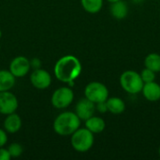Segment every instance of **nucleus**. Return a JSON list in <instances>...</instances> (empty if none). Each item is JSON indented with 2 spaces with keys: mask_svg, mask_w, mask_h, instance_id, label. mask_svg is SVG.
Here are the masks:
<instances>
[{
  "mask_svg": "<svg viewBox=\"0 0 160 160\" xmlns=\"http://www.w3.org/2000/svg\"><path fill=\"white\" fill-rule=\"evenodd\" d=\"M82 70L80 60L71 54L62 56L54 65L53 72L55 78L65 83L75 82Z\"/></svg>",
  "mask_w": 160,
  "mask_h": 160,
  "instance_id": "nucleus-1",
  "label": "nucleus"
},
{
  "mask_svg": "<svg viewBox=\"0 0 160 160\" xmlns=\"http://www.w3.org/2000/svg\"><path fill=\"white\" fill-rule=\"evenodd\" d=\"M81 119L73 112L60 113L53 122V130L60 136L72 135L81 126Z\"/></svg>",
  "mask_w": 160,
  "mask_h": 160,
  "instance_id": "nucleus-2",
  "label": "nucleus"
},
{
  "mask_svg": "<svg viewBox=\"0 0 160 160\" xmlns=\"http://www.w3.org/2000/svg\"><path fill=\"white\" fill-rule=\"evenodd\" d=\"M94 133H92L86 128H78L71 135L70 139L72 148L79 153H84L89 151L94 145Z\"/></svg>",
  "mask_w": 160,
  "mask_h": 160,
  "instance_id": "nucleus-3",
  "label": "nucleus"
},
{
  "mask_svg": "<svg viewBox=\"0 0 160 160\" xmlns=\"http://www.w3.org/2000/svg\"><path fill=\"white\" fill-rule=\"evenodd\" d=\"M143 84L141 74L135 70H126L120 76V85L128 94L137 95L141 93Z\"/></svg>",
  "mask_w": 160,
  "mask_h": 160,
  "instance_id": "nucleus-4",
  "label": "nucleus"
},
{
  "mask_svg": "<svg viewBox=\"0 0 160 160\" xmlns=\"http://www.w3.org/2000/svg\"><path fill=\"white\" fill-rule=\"evenodd\" d=\"M84 97L95 104H97L98 102H103L108 99L109 90L107 86L102 82H91L84 88Z\"/></svg>",
  "mask_w": 160,
  "mask_h": 160,
  "instance_id": "nucleus-5",
  "label": "nucleus"
},
{
  "mask_svg": "<svg viewBox=\"0 0 160 160\" xmlns=\"http://www.w3.org/2000/svg\"><path fill=\"white\" fill-rule=\"evenodd\" d=\"M74 99L73 90L68 86H63L56 89L52 96V104L54 108L58 110H63L68 108Z\"/></svg>",
  "mask_w": 160,
  "mask_h": 160,
  "instance_id": "nucleus-6",
  "label": "nucleus"
},
{
  "mask_svg": "<svg viewBox=\"0 0 160 160\" xmlns=\"http://www.w3.org/2000/svg\"><path fill=\"white\" fill-rule=\"evenodd\" d=\"M19 103L16 96L9 91L0 92V113L4 115L15 112Z\"/></svg>",
  "mask_w": 160,
  "mask_h": 160,
  "instance_id": "nucleus-7",
  "label": "nucleus"
},
{
  "mask_svg": "<svg viewBox=\"0 0 160 160\" xmlns=\"http://www.w3.org/2000/svg\"><path fill=\"white\" fill-rule=\"evenodd\" d=\"M30 82L32 85L37 89H47L52 83L51 74L42 68H36L30 75Z\"/></svg>",
  "mask_w": 160,
  "mask_h": 160,
  "instance_id": "nucleus-8",
  "label": "nucleus"
},
{
  "mask_svg": "<svg viewBox=\"0 0 160 160\" xmlns=\"http://www.w3.org/2000/svg\"><path fill=\"white\" fill-rule=\"evenodd\" d=\"M31 65L28 58L25 56H17L12 59L9 65V71L13 74L15 78L24 77L30 70Z\"/></svg>",
  "mask_w": 160,
  "mask_h": 160,
  "instance_id": "nucleus-9",
  "label": "nucleus"
},
{
  "mask_svg": "<svg viewBox=\"0 0 160 160\" xmlns=\"http://www.w3.org/2000/svg\"><path fill=\"white\" fill-rule=\"evenodd\" d=\"M96 112V104L86 98H81L75 107V113L81 120H87L91 116L95 114Z\"/></svg>",
  "mask_w": 160,
  "mask_h": 160,
  "instance_id": "nucleus-10",
  "label": "nucleus"
},
{
  "mask_svg": "<svg viewBox=\"0 0 160 160\" xmlns=\"http://www.w3.org/2000/svg\"><path fill=\"white\" fill-rule=\"evenodd\" d=\"M142 93L146 100L150 102H157L160 99V85L155 81L146 82L143 84Z\"/></svg>",
  "mask_w": 160,
  "mask_h": 160,
  "instance_id": "nucleus-11",
  "label": "nucleus"
},
{
  "mask_svg": "<svg viewBox=\"0 0 160 160\" xmlns=\"http://www.w3.org/2000/svg\"><path fill=\"white\" fill-rule=\"evenodd\" d=\"M22 119L21 117L15 113L12 112L10 114H8L5 121H4V128L8 133H17L21 128H22Z\"/></svg>",
  "mask_w": 160,
  "mask_h": 160,
  "instance_id": "nucleus-12",
  "label": "nucleus"
},
{
  "mask_svg": "<svg viewBox=\"0 0 160 160\" xmlns=\"http://www.w3.org/2000/svg\"><path fill=\"white\" fill-rule=\"evenodd\" d=\"M85 128L89 129L92 133L98 134V133H101L105 129L106 124H105V121L101 117L93 115L87 120H85Z\"/></svg>",
  "mask_w": 160,
  "mask_h": 160,
  "instance_id": "nucleus-13",
  "label": "nucleus"
},
{
  "mask_svg": "<svg viewBox=\"0 0 160 160\" xmlns=\"http://www.w3.org/2000/svg\"><path fill=\"white\" fill-rule=\"evenodd\" d=\"M128 7L126 2L119 0L117 2L112 3L111 6V14L116 20H123L128 16Z\"/></svg>",
  "mask_w": 160,
  "mask_h": 160,
  "instance_id": "nucleus-14",
  "label": "nucleus"
},
{
  "mask_svg": "<svg viewBox=\"0 0 160 160\" xmlns=\"http://www.w3.org/2000/svg\"><path fill=\"white\" fill-rule=\"evenodd\" d=\"M108 112H110L112 114H121L126 110V104L124 100L117 97L108 98L106 100Z\"/></svg>",
  "mask_w": 160,
  "mask_h": 160,
  "instance_id": "nucleus-15",
  "label": "nucleus"
},
{
  "mask_svg": "<svg viewBox=\"0 0 160 160\" xmlns=\"http://www.w3.org/2000/svg\"><path fill=\"white\" fill-rule=\"evenodd\" d=\"M15 77L9 70H0V92L9 91L15 85Z\"/></svg>",
  "mask_w": 160,
  "mask_h": 160,
  "instance_id": "nucleus-16",
  "label": "nucleus"
},
{
  "mask_svg": "<svg viewBox=\"0 0 160 160\" xmlns=\"http://www.w3.org/2000/svg\"><path fill=\"white\" fill-rule=\"evenodd\" d=\"M83 9L91 14L99 12L103 7V0H81Z\"/></svg>",
  "mask_w": 160,
  "mask_h": 160,
  "instance_id": "nucleus-17",
  "label": "nucleus"
},
{
  "mask_svg": "<svg viewBox=\"0 0 160 160\" xmlns=\"http://www.w3.org/2000/svg\"><path fill=\"white\" fill-rule=\"evenodd\" d=\"M145 68L153 70L154 72H160V54L157 52L149 53L144 59Z\"/></svg>",
  "mask_w": 160,
  "mask_h": 160,
  "instance_id": "nucleus-18",
  "label": "nucleus"
},
{
  "mask_svg": "<svg viewBox=\"0 0 160 160\" xmlns=\"http://www.w3.org/2000/svg\"><path fill=\"white\" fill-rule=\"evenodd\" d=\"M8 153H9L11 158H19L22 154V151H23L22 145L20 143H17V142L11 143L8 146Z\"/></svg>",
  "mask_w": 160,
  "mask_h": 160,
  "instance_id": "nucleus-19",
  "label": "nucleus"
},
{
  "mask_svg": "<svg viewBox=\"0 0 160 160\" xmlns=\"http://www.w3.org/2000/svg\"><path fill=\"white\" fill-rule=\"evenodd\" d=\"M140 74H141V77H142L144 83L154 82L155 79H156V72H154L153 70H151V69H149L147 68H143L142 71Z\"/></svg>",
  "mask_w": 160,
  "mask_h": 160,
  "instance_id": "nucleus-20",
  "label": "nucleus"
},
{
  "mask_svg": "<svg viewBox=\"0 0 160 160\" xmlns=\"http://www.w3.org/2000/svg\"><path fill=\"white\" fill-rule=\"evenodd\" d=\"M8 142V135L7 131L0 128V147H4Z\"/></svg>",
  "mask_w": 160,
  "mask_h": 160,
  "instance_id": "nucleus-21",
  "label": "nucleus"
},
{
  "mask_svg": "<svg viewBox=\"0 0 160 160\" xmlns=\"http://www.w3.org/2000/svg\"><path fill=\"white\" fill-rule=\"evenodd\" d=\"M11 157L8 153V149H5L4 147H0V160H10Z\"/></svg>",
  "mask_w": 160,
  "mask_h": 160,
  "instance_id": "nucleus-22",
  "label": "nucleus"
},
{
  "mask_svg": "<svg viewBox=\"0 0 160 160\" xmlns=\"http://www.w3.org/2000/svg\"><path fill=\"white\" fill-rule=\"evenodd\" d=\"M96 110L101 113H104L106 112H108V108H107V104H106V101H103V102H98L96 104Z\"/></svg>",
  "mask_w": 160,
  "mask_h": 160,
  "instance_id": "nucleus-23",
  "label": "nucleus"
},
{
  "mask_svg": "<svg viewBox=\"0 0 160 160\" xmlns=\"http://www.w3.org/2000/svg\"><path fill=\"white\" fill-rule=\"evenodd\" d=\"M30 65H31V67L34 68V69L39 68V67H40V61L38 59L35 58V59H33V60L30 61Z\"/></svg>",
  "mask_w": 160,
  "mask_h": 160,
  "instance_id": "nucleus-24",
  "label": "nucleus"
},
{
  "mask_svg": "<svg viewBox=\"0 0 160 160\" xmlns=\"http://www.w3.org/2000/svg\"><path fill=\"white\" fill-rule=\"evenodd\" d=\"M133 3H135V4H140V3H142L143 0H131Z\"/></svg>",
  "mask_w": 160,
  "mask_h": 160,
  "instance_id": "nucleus-25",
  "label": "nucleus"
},
{
  "mask_svg": "<svg viewBox=\"0 0 160 160\" xmlns=\"http://www.w3.org/2000/svg\"><path fill=\"white\" fill-rule=\"evenodd\" d=\"M107 1H109L110 3H114V2H117V1H119V0H107Z\"/></svg>",
  "mask_w": 160,
  "mask_h": 160,
  "instance_id": "nucleus-26",
  "label": "nucleus"
},
{
  "mask_svg": "<svg viewBox=\"0 0 160 160\" xmlns=\"http://www.w3.org/2000/svg\"><path fill=\"white\" fill-rule=\"evenodd\" d=\"M158 155H159V157H160V145H159V148H158Z\"/></svg>",
  "mask_w": 160,
  "mask_h": 160,
  "instance_id": "nucleus-27",
  "label": "nucleus"
},
{
  "mask_svg": "<svg viewBox=\"0 0 160 160\" xmlns=\"http://www.w3.org/2000/svg\"><path fill=\"white\" fill-rule=\"evenodd\" d=\"M1 37H2V31L0 30V38H1Z\"/></svg>",
  "mask_w": 160,
  "mask_h": 160,
  "instance_id": "nucleus-28",
  "label": "nucleus"
},
{
  "mask_svg": "<svg viewBox=\"0 0 160 160\" xmlns=\"http://www.w3.org/2000/svg\"><path fill=\"white\" fill-rule=\"evenodd\" d=\"M156 1H160V0H156Z\"/></svg>",
  "mask_w": 160,
  "mask_h": 160,
  "instance_id": "nucleus-29",
  "label": "nucleus"
}]
</instances>
